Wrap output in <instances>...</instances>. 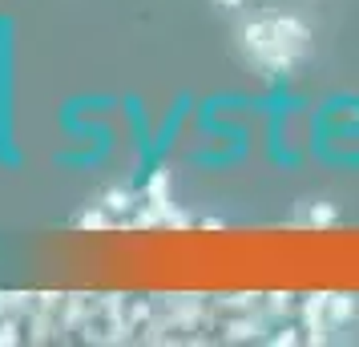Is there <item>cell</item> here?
<instances>
[{
	"label": "cell",
	"mask_w": 359,
	"mask_h": 347,
	"mask_svg": "<svg viewBox=\"0 0 359 347\" xmlns=\"http://www.w3.org/2000/svg\"><path fill=\"white\" fill-rule=\"evenodd\" d=\"M234 41H238V53H243L246 65L255 69V73H262V77H271V81L294 77V69L303 65L299 57H291V53L275 41V33H271V17H266V13H255V17L238 20Z\"/></svg>",
	"instance_id": "obj_1"
},
{
	"label": "cell",
	"mask_w": 359,
	"mask_h": 347,
	"mask_svg": "<svg viewBox=\"0 0 359 347\" xmlns=\"http://www.w3.org/2000/svg\"><path fill=\"white\" fill-rule=\"evenodd\" d=\"M271 17V33H275V41L283 45V49L291 53V57H299V61H307L311 57V41H315V33H311V25L299 13H266Z\"/></svg>",
	"instance_id": "obj_2"
},
{
	"label": "cell",
	"mask_w": 359,
	"mask_h": 347,
	"mask_svg": "<svg viewBox=\"0 0 359 347\" xmlns=\"http://www.w3.org/2000/svg\"><path fill=\"white\" fill-rule=\"evenodd\" d=\"M339 206L331 198H303L294 202L291 210V226H299V231H331V226H339Z\"/></svg>",
	"instance_id": "obj_3"
},
{
	"label": "cell",
	"mask_w": 359,
	"mask_h": 347,
	"mask_svg": "<svg viewBox=\"0 0 359 347\" xmlns=\"http://www.w3.org/2000/svg\"><path fill=\"white\" fill-rule=\"evenodd\" d=\"M299 315H303V343H331V319H327V291H315L299 303Z\"/></svg>",
	"instance_id": "obj_4"
},
{
	"label": "cell",
	"mask_w": 359,
	"mask_h": 347,
	"mask_svg": "<svg viewBox=\"0 0 359 347\" xmlns=\"http://www.w3.org/2000/svg\"><path fill=\"white\" fill-rule=\"evenodd\" d=\"M327 319H331L335 331L359 323V295H351V291H327Z\"/></svg>",
	"instance_id": "obj_5"
},
{
	"label": "cell",
	"mask_w": 359,
	"mask_h": 347,
	"mask_svg": "<svg viewBox=\"0 0 359 347\" xmlns=\"http://www.w3.org/2000/svg\"><path fill=\"white\" fill-rule=\"evenodd\" d=\"M170 190H174V178H170V170L162 165V170H154V174L146 178V190H142V198H146L149 206H158V210H162V218H165V210L174 206Z\"/></svg>",
	"instance_id": "obj_6"
},
{
	"label": "cell",
	"mask_w": 359,
	"mask_h": 347,
	"mask_svg": "<svg viewBox=\"0 0 359 347\" xmlns=\"http://www.w3.org/2000/svg\"><path fill=\"white\" fill-rule=\"evenodd\" d=\"M101 206H105V210H109V215L114 218H126L133 210V206H137V198H133V190L130 186H109V190H105V194H101Z\"/></svg>",
	"instance_id": "obj_7"
},
{
	"label": "cell",
	"mask_w": 359,
	"mask_h": 347,
	"mask_svg": "<svg viewBox=\"0 0 359 347\" xmlns=\"http://www.w3.org/2000/svg\"><path fill=\"white\" fill-rule=\"evenodd\" d=\"M77 222V231H109V226H117V218L101 206V202H93L89 210H81V215L73 218Z\"/></svg>",
	"instance_id": "obj_8"
},
{
	"label": "cell",
	"mask_w": 359,
	"mask_h": 347,
	"mask_svg": "<svg viewBox=\"0 0 359 347\" xmlns=\"http://www.w3.org/2000/svg\"><path fill=\"white\" fill-rule=\"evenodd\" d=\"M262 331V319H255V315H243V319H230L226 323V343H243V339H259Z\"/></svg>",
	"instance_id": "obj_9"
},
{
	"label": "cell",
	"mask_w": 359,
	"mask_h": 347,
	"mask_svg": "<svg viewBox=\"0 0 359 347\" xmlns=\"http://www.w3.org/2000/svg\"><path fill=\"white\" fill-rule=\"evenodd\" d=\"M36 295H29V291H0V315H13V319H20V315L33 311Z\"/></svg>",
	"instance_id": "obj_10"
},
{
	"label": "cell",
	"mask_w": 359,
	"mask_h": 347,
	"mask_svg": "<svg viewBox=\"0 0 359 347\" xmlns=\"http://www.w3.org/2000/svg\"><path fill=\"white\" fill-rule=\"evenodd\" d=\"M89 307H93V303H89V295H69L65 299V315H61V327H77Z\"/></svg>",
	"instance_id": "obj_11"
},
{
	"label": "cell",
	"mask_w": 359,
	"mask_h": 347,
	"mask_svg": "<svg viewBox=\"0 0 359 347\" xmlns=\"http://www.w3.org/2000/svg\"><path fill=\"white\" fill-rule=\"evenodd\" d=\"M294 307V295H283V291H275V295H266V303H262V311L275 315V319H283V315H291Z\"/></svg>",
	"instance_id": "obj_12"
},
{
	"label": "cell",
	"mask_w": 359,
	"mask_h": 347,
	"mask_svg": "<svg viewBox=\"0 0 359 347\" xmlns=\"http://www.w3.org/2000/svg\"><path fill=\"white\" fill-rule=\"evenodd\" d=\"M20 343V319L0 315V347H17Z\"/></svg>",
	"instance_id": "obj_13"
},
{
	"label": "cell",
	"mask_w": 359,
	"mask_h": 347,
	"mask_svg": "<svg viewBox=\"0 0 359 347\" xmlns=\"http://www.w3.org/2000/svg\"><path fill=\"white\" fill-rule=\"evenodd\" d=\"M162 226L165 231H190V226H194V215H186V210H178V206H170L165 218H162Z\"/></svg>",
	"instance_id": "obj_14"
},
{
	"label": "cell",
	"mask_w": 359,
	"mask_h": 347,
	"mask_svg": "<svg viewBox=\"0 0 359 347\" xmlns=\"http://www.w3.org/2000/svg\"><path fill=\"white\" fill-rule=\"evenodd\" d=\"M299 331H303V327H291V323H287V327H278V335H266V343H271V347H291V343H303V335H299Z\"/></svg>",
	"instance_id": "obj_15"
},
{
	"label": "cell",
	"mask_w": 359,
	"mask_h": 347,
	"mask_svg": "<svg viewBox=\"0 0 359 347\" xmlns=\"http://www.w3.org/2000/svg\"><path fill=\"white\" fill-rule=\"evenodd\" d=\"M210 4H214V8H222V13H238L246 0H210Z\"/></svg>",
	"instance_id": "obj_16"
},
{
	"label": "cell",
	"mask_w": 359,
	"mask_h": 347,
	"mask_svg": "<svg viewBox=\"0 0 359 347\" xmlns=\"http://www.w3.org/2000/svg\"><path fill=\"white\" fill-rule=\"evenodd\" d=\"M222 226H226V222H222V218H218V215L202 218V231H222Z\"/></svg>",
	"instance_id": "obj_17"
}]
</instances>
